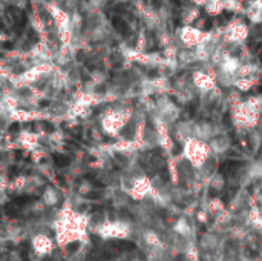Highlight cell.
Listing matches in <instances>:
<instances>
[{
    "instance_id": "277c9868",
    "label": "cell",
    "mask_w": 262,
    "mask_h": 261,
    "mask_svg": "<svg viewBox=\"0 0 262 261\" xmlns=\"http://www.w3.org/2000/svg\"><path fill=\"white\" fill-rule=\"evenodd\" d=\"M204 12L210 17H218L224 12V5L223 0H209L204 5Z\"/></svg>"
},
{
    "instance_id": "7a4b0ae2",
    "label": "cell",
    "mask_w": 262,
    "mask_h": 261,
    "mask_svg": "<svg viewBox=\"0 0 262 261\" xmlns=\"http://www.w3.org/2000/svg\"><path fill=\"white\" fill-rule=\"evenodd\" d=\"M209 35H210V32H206L195 25H184L180 29V38L187 46H198V45L207 42Z\"/></svg>"
},
{
    "instance_id": "3957f363",
    "label": "cell",
    "mask_w": 262,
    "mask_h": 261,
    "mask_svg": "<svg viewBox=\"0 0 262 261\" xmlns=\"http://www.w3.org/2000/svg\"><path fill=\"white\" fill-rule=\"evenodd\" d=\"M201 17V8L192 5V6H186L183 9V14H181V22L184 25H193L196 20H200Z\"/></svg>"
},
{
    "instance_id": "6da1fadb",
    "label": "cell",
    "mask_w": 262,
    "mask_h": 261,
    "mask_svg": "<svg viewBox=\"0 0 262 261\" xmlns=\"http://www.w3.org/2000/svg\"><path fill=\"white\" fill-rule=\"evenodd\" d=\"M250 34V28L249 25L239 17L236 18H232L227 25H226V29H224V40L229 43V45H239L243 42L247 40Z\"/></svg>"
}]
</instances>
